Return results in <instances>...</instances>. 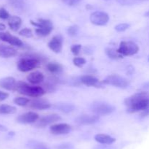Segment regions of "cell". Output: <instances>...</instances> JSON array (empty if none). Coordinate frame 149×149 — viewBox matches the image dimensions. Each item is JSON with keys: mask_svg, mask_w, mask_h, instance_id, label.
Wrapping results in <instances>:
<instances>
[{"mask_svg": "<svg viewBox=\"0 0 149 149\" xmlns=\"http://www.w3.org/2000/svg\"><path fill=\"white\" fill-rule=\"evenodd\" d=\"M119 4L121 5H133V4H138L143 2L144 1H149V0H116Z\"/></svg>", "mask_w": 149, "mask_h": 149, "instance_id": "28", "label": "cell"}, {"mask_svg": "<svg viewBox=\"0 0 149 149\" xmlns=\"http://www.w3.org/2000/svg\"><path fill=\"white\" fill-rule=\"evenodd\" d=\"M149 108V98L142 99L136 103L133 104L131 106L127 108V112L129 113H134L138 111H143Z\"/></svg>", "mask_w": 149, "mask_h": 149, "instance_id": "15", "label": "cell"}, {"mask_svg": "<svg viewBox=\"0 0 149 149\" xmlns=\"http://www.w3.org/2000/svg\"><path fill=\"white\" fill-rule=\"evenodd\" d=\"M79 30V27L77 25H72V26H69L67 29V33L69 36L71 37H75L77 36L78 34Z\"/></svg>", "mask_w": 149, "mask_h": 149, "instance_id": "30", "label": "cell"}, {"mask_svg": "<svg viewBox=\"0 0 149 149\" xmlns=\"http://www.w3.org/2000/svg\"><path fill=\"white\" fill-rule=\"evenodd\" d=\"M105 1H109V0H105Z\"/></svg>", "mask_w": 149, "mask_h": 149, "instance_id": "44", "label": "cell"}, {"mask_svg": "<svg viewBox=\"0 0 149 149\" xmlns=\"http://www.w3.org/2000/svg\"><path fill=\"white\" fill-rule=\"evenodd\" d=\"M73 63L77 67H82L86 64V59L82 57H76L73 59Z\"/></svg>", "mask_w": 149, "mask_h": 149, "instance_id": "31", "label": "cell"}, {"mask_svg": "<svg viewBox=\"0 0 149 149\" xmlns=\"http://www.w3.org/2000/svg\"><path fill=\"white\" fill-rule=\"evenodd\" d=\"M61 120V117L58 115V114H50V115H47L45 116L39 118L36 123H34V125L39 128H43L48 125L54 124V123L59 121Z\"/></svg>", "mask_w": 149, "mask_h": 149, "instance_id": "8", "label": "cell"}, {"mask_svg": "<svg viewBox=\"0 0 149 149\" xmlns=\"http://www.w3.org/2000/svg\"><path fill=\"white\" fill-rule=\"evenodd\" d=\"M50 132L55 135H61V134H66L71 131V127L68 124L61 123V124H52L49 127Z\"/></svg>", "mask_w": 149, "mask_h": 149, "instance_id": "11", "label": "cell"}, {"mask_svg": "<svg viewBox=\"0 0 149 149\" xmlns=\"http://www.w3.org/2000/svg\"><path fill=\"white\" fill-rule=\"evenodd\" d=\"M149 98V92L148 91H141L137 92L135 94L132 95V96H129V97L126 98L124 100V103L126 105L127 108L131 106L133 104L136 103V102H139V101L142 100V99H147Z\"/></svg>", "mask_w": 149, "mask_h": 149, "instance_id": "14", "label": "cell"}, {"mask_svg": "<svg viewBox=\"0 0 149 149\" xmlns=\"http://www.w3.org/2000/svg\"><path fill=\"white\" fill-rule=\"evenodd\" d=\"M47 69L49 72L52 74H58L63 72V67L60 64L56 62H49L47 64Z\"/></svg>", "mask_w": 149, "mask_h": 149, "instance_id": "23", "label": "cell"}, {"mask_svg": "<svg viewBox=\"0 0 149 149\" xmlns=\"http://www.w3.org/2000/svg\"><path fill=\"white\" fill-rule=\"evenodd\" d=\"M39 119V116L36 112H27L20 115L16 121L20 124H33Z\"/></svg>", "mask_w": 149, "mask_h": 149, "instance_id": "12", "label": "cell"}, {"mask_svg": "<svg viewBox=\"0 0 149 149\" xmlns=\"http://www.w3.org/2000/svg\"><path fill=\"white\" fill-rule=\"evenodd\" d=\"M15 91L33 98L41 97L46 93L42 86H31L23 81L17 82Z\"/></svg>", "mask_w": 149, "mask_h": 149, "instance_id": "2", "label": "cell"}, {"mask_svg": "<svg viewBox=\"0 0 149 149\" xmlns=\"http://www.w3.org/2000/svg\"><path fill=\"white\" fill-rule=\"evenodd\" d=\"M48 47L54 53H61L63 49V37L61 35H55L48 42Z\"/></svg>", "mask_w": 149, "mask_h": 149, "instance_id": "16", "label": "cell"}, {"mask_svg": "<svg viewBox=\"0 0 149 149\" xmlns=\"http://www.w3.org/2000/svg\"><path fill=\"white\" fill-rule=\"evenodd\" d=\"M44 80H45V76L39 71L33 72L27 76L28 81L33 85L42 83L44 81Z\"/></svg>", "mask_w": 149, "mask_h": 149, "instance_id": "19", "label": "cell"}, {"mask_svg": "<svg viewBox=\"0 0 149 149\" xmlns=\"http://www.w3.org/2000/svg\"><path fill=\"white\" fill-rule=\"evenodd\" d=\"M130 26V25L129 23H120V24H118L115 26V29H116V31H117V32H122L129 29Z\"/></svg>", "mask_w": 149, "mask_h": 149, "instance_id": "33", "label": "cell"}, {"mask_svg": "<svg viewBox=\"0 0 149 149\" xmlns=\"http://www.w3.org/2000/svg\"><path fill=\"white\" fill-rule=\"evenodd\" d=\"M6 26L2 23H0V31H4L5 30Z\"/></svg>", "mask_w": 149, "mask_h": 149, "instance_id": "41", "label": "cell"}, {"mask_svg": "<svg viewBox=\"0 0 149 149\" xmlns=\"http://www.w3.org/2000/svg\"><path fill=\"white\" fill-rule=\"evenodd\" d=\"M10 18V14L5 9L3 8V7L0 8V18L3 19V20H6V19H9Z\"/></svg>", "mask_w": 149, "mask_h": 149, "instance_id": "35", "label": "cell"}, {"mask_svg": "<svg viewBox=\"0 0 149 149\" xmlns=\"http://www.w3.org/2000/svg\"><path fill=\"white\" fill-rule=\"evenodd\" d=\"M90 21L96 26H105L109 20V16L105 12L95 11L90 15Z\"/></svg>", "mask_w": 149, "mask_h": 149, "instance_id": "7", "label": "cell"}, {"mask_svg": "<svg viewBox=\"0 0 149 149\" xmlns=\"http://www.w3.org/2000/svg\"><path fill=\"white\" fill-rule=\"evenodd\" d=\"M0 39L13 46L22 47L23 45V42L18 37L13 36L8 32H0Z\"/></svg>", "mask_w": 149, "mask_h": 149, "instance_id": "13", "label": "cell"}, {"mask_svg": "<svg viewBox=\"0 0 149 149\" xmlns=\"http://www.w3.org/2000/svg\"><path fill=\"white\" fill-rule=\"evenodd\" d=\"M17 111V108L14 106L9 105H0V114L8 115V114H14Z\"/></svg>", "mask_w": 149, "mask_h": 149, "instance_id": "25", "label": "cell"}, {"mask_svg": "<svg viewBox=\"0 0 149 149\" xmlns=\"http://www.w3.org/2000/svg\"><path fill=\"white\" fill-rule=\"evenodd\" d=\"M62 1L63 3H65V4H67V5L74 6L79 4L81 1V0H62Z\"/></svg>", "mask_w": 149, "mask_h": 149, "instance_id": "36", "label": "cell"}, {"mask_svg": "<svg viewBox=\"0 0 149 149\" xmlns=\"http://www.w3.org/2000/svg\"><path fill=\"white\" fill-rule=\"evenodd\" d=\"M7 131V127L1 125V124H0V131Z\"/></svg>", "mask_w": 149, "mask_h": 149, "instance_id": "40", "label": "cell"}, {"mask_svg": "<svg viewBox=\"0 0 149 149\" xmlns=\"http://www.w3.org/2000/svg\"><path fill=\"white\" fill-rule=\"evenodd\" d=\"M19 34L27 38H30L33 37V33H32L31 29H29V28H24L22 30H20L19 32Z\"/></svg>", "mask_w": 149, "mask_h": 149, "instance_id": "32", "label": "cell"}, {"mask_svg": "<svg viewBox=\"0 0 149 149\" xmlns=\"http://www.w3.org/2000/svg\"><path fill=\"white\" fill-rule=\"evenodd\" d=\"M27 105L29 108L36 110H43L48 109L52 106L49 101L42 98H36L33 100H30Z\"/></svg>", "mask_w": 149, "mask_h": 149, "instance_id": "9", "label": "cell"}, {"mask_svg": "<svg viewBox=\"0 0 149 149\" xmlns=\"http://www.w3.org/2000/svg\"><path fill=\"white\" fill-rule=\"evenodd\" d=\"M3 47H4V45H0V52H1V49L3 48Z\"/></svg>", "mask_w": 149, "mask_h": 149, "instance_id": "43", "label": "cell"}, {"mask_svg": "<svg viewBox=\"0 0 149 149\" xmlns=\"http://www.w3.org/2000/svg\"><path fill=\"white\" fill-rule=\"evenodd\" d=\"M81 48V45H80V44H75V45H72L71 46V51L74 55L77 56L79 53Z\"/></svg>", "mask_w": 149, "mask_h": 149, "instance_id": "34", "label": "cell"}, {"mask_svg": "<svg viewBox=\"0 0 149 149\" xmlns=\"http://www.w3.org/2000/svg\"><path fill=\"white\" fill-rule=\"evenodd\" d=\"M105 52H106V54L111 59H119V58H123L121 54H119V53L117 52V50H115L113 48H107L105 50Z\"/></svg>", "mask_w": 149, "mask_h": 149, "instance_id": "27", "label": "cell"}, {"mask_svg": "<svg viewBox=\"0 0 149 149\" xmlns=\"http://www.w3.org/2000/svg\"><path fill=\"white\" fill-rule=\"evenodd\" d=\"M55 108L60 111L65 113H69L75 110V106L72 104L68 103H59L55 105Z\"/></svg>", "mask_w": 149, "mask_h": 149, "instance_id": "24", "label": "cell"}, {"mask_svg": "<svg viewBox=\"0 0 149 149\" xmlns=\"http://www.w3.org/2000/svg\"><path fill=\"white\" fill-rule=\"evenodd\" d=\"M13 101H14L15 104L19 105V106H26L30 102V100L26 97H16Z\"/></svg>", "mask_w": 149, "mask_h": 149, "instance_id": "29", "label": "cell"}, {"mask_svg": "<svg viewBox=\"0 0 149 149\" xmlns=\"http://www.w3.org/2000/svg\"><path fill=\"white\" fill-rule=\"evenodd\" d=\"M34 149H48L46 146L43 145L42 144H37L34 146Z\"/></svg>", "mask_w": 149, "mask_h": 149, "instance_id": "39", "label": "cell"}, {"mask_svg": "<svg viewBox=\"0 0 149 149\" xmlns=\"http://www.w3.org/2000/svg\"><path fill=\"white\" fill-rule=\"evenodd\" d=\"M95 140L99 143L104 145H111L116 141V139L106 134H97L95 136Z\"/></svg>", "mask_w": 149, "mask_h": 149, "instance_id": "20", "label": "cell"}, {"mask_svg": "<svg viewBox=\"0 0 149 149\" xmlns=\"http://www.w3.org/2000/svg\"><path fill=\"white\" fill-rule=\"evenodd\" d=\"M80 81L81 83L85 86L90 87V86H93V87L99 88L102 86V84H103V82L100 81L97 77H94L90 74H85V75H82L80 77Z\"/></svg>", "mask_w": 149, "mask_h": 149, "instance_id": "17", "label": "cell"}, {"mask_svg": "<svg viewBox=\"0 0 149 149\" xmlns=\"http://www.w3.org/2000/svg\"><path fill=\"white\" fill-rule=\"evenodd\" d=\"M148 60H149V58H148Z\"/></svg>", "mask_w": 149, "mask_h": 149, "instance_id": "45", "label": "cell"}, {"mask_svg": "<svg viewBox=\"0 0 149 149\" xmlns=\"http://www.w3.org/2000/svg\"><path fill=\"white\" fill-rule=\"evenodd\" d=\"M30 23L31 25L36 26V29H35V32L39 36L47 37L53 30L52 22L48 19L39 18L38 19V22L31 20Z\"/></svg>", "mask_w": 149, "mask_h": 149, "instance_id": "3", "label": "cell"}, {"mask_svg": "<svg viewBox=\"0 0 149 149\" xmlns=\"http://www.w3.org/2000/svg\"><path fill=\"white\" fill-rule=\"evenodd\" d=\"M103 83L106 85H111L117 88L121 89H126L130 86L129 80H127L124 77L119 75V74H111L106 77L105 80H103Z\"/></svg>", "mask_w": 149, "mask_h": 149, "instance_id": "6", "label": "cell"}, {"mask_svg": "<svg viewBox=\"0 0 149 149\" xmlns=\"http://www.w3.org/2000/svg\"><path fill=\"white\" fill-rule=\"evenodd\" d=\"M22 24V19L18 16H10L8 20V26L13 32H17Z\"/></svg>", "mask_w": 149, "mask_h": 149, "instance_id": "21", "label": "cell"}, {"mask_svg": "<svg viewBox=\"0 0 149 149\" xmlns=\"http://www.w3.org/2000/svg\"><path fill=\"white\" fill-rule=\"evenodd\" d=\"M149 115V108L147 110H145L142 111L140 114V117L141 118H146V117L148 116Z\"/></svg>", "mask_w": 149, "mask_h": 149, "instance_id": "38", "label": "cell"}, {"mask_svg": "<svg viewBox=\"0 0 149 149\" xmlns=\"http://www.w3.org/2000/svg\"><path fill=\"white\" fill-rule=\"evenodd\" d=\"M10 5L17 10H24L26 9V3L23 0H9Z\"/></svg>", "mask_w": 149, "mask_h": 149, "instance_id": "26", "label": "cell"}, {"mask_svg": "<svg viewBox=\"0 0 149 149\" xmlns=\"http://www.w3.org/2000/svg\"><path fill=\"white\" fill-rule=\"evenodd\" d=\"M17 50L11 46L4 45L0 52V56L2 58H10L17 55Z\"/></svg>", "mask_w": 149, "mask_h": 149, "instance_id": "22", "label": "cell"}, {"mask_svg": "<svg viewBox=\"0 0 149 149\" xmlns=\"http://www.w3.org/2000/svg\"><path fill=\"white\" fill-rule=\"evenodd\" d=\"M9 97V93L0 91V101H4Z\"/></svg>", "mask_w": 149, "mask_h": 149, "instance_id": "37", "label": "cell"}, {"mask_svg": "<svg viewBox=\"0 0 149 149\" xmlns=\"http://www.w3.org/2000/svg\"><path fill=\"white\" fill-rule=\"evenodd\" d=\"M90 110L95 115L100 116V115H106L112 113L116 110V108L114 106L106 102H96L92 104Z\"/></svg>", "mask_w": 149, "mask_h": 149, "instance_id": "4", "label": "cell"}, {"mask_svg": "<svg viewBox=\"0 0 149 149\" xmlns=\"http://www.w3.org/2000/svg\"><path fill=\"white\" fill-rule=\"evenodd\" d=\"M145 16H146V17H148L149 18V10L148 12H146V13Z\"/></svg>", "mask_w": 149, "mask_h": 149, "instance_id": "42", "label": "cell"}, {"mask_svg": "<svg viewBox=\"0 0 149 149\" xmlns=\"http://www.w3.org/2000/svg\"><path fill=\"white\" fill-rule=\"evenodd\" d=\"M41 62L42 58L40 56L36 53L26 54V56L17 62V70L23 72H26L40 67Z\"/></svg>", "mask_w": 149, "mask_h": 149, "instance_id": "1", "label": "cell"}, {"mask_svg": "<svg viewBox=\"0 0 149 149\" xmlns=\"http://www.w3.org/2000/svg\"><path fill=\"white\" fill-rule=\"evenodd\" d=\"M17 81L13 77H5L0 80V87L7 91H15Z\"/></svg>", "mask_w": 149, "mask_h": 149, "instance_id": "18", "label": "cell"}, {"mask_svg": "<svg viewBox=\"0 0 149 149\" xmlns=\"http://www.w3.org/2000/svg\"><path fill=\"white\" fill-rule=\"evenodd\" d=\"M100 116L97 115H79L75 118V123L79 125H91L99 121Z\"/></svg>", "mask_w": 149, "mask_h": 149, "instance_id": "10", "label": "cell"}, {"mask_svg": "<svg viewBox=\"0 0 149 149\" xmlns=\"http://www.w3.org/2000/svg\"><path fill=\"white\" fill-rule=\"evenodd\" d=\"M139 51V47L132 41H122L120 42L117 52L122 56H130L136 54Z\"/></svg>", "mask_w": 149, "mask_h": 149, "instance_id": "5", "label": "cell"}]
</instances>
